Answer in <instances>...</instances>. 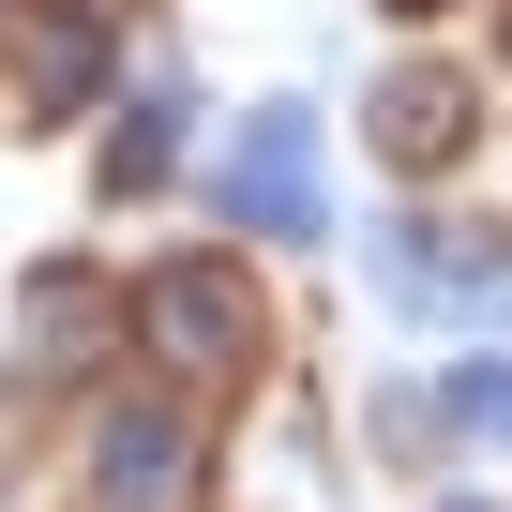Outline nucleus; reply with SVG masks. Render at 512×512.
I'll return each mask as SVG.
<instances>
[{"mask_svg": "<svg viewBox=\"0 0 512 512\" xmlns=\"http://www.w3.org/2000/svg\"><path fill=\"white\" fill-rule=\"evenodd\" d=\"M226 211H256L272 241H317V181H302V106H272L241 136V166H226Z\"/></svg>", "mask_w": 512, "mask_h": 512, "instance_id": "nucleus-1", "label": "nucleus"}, {"mask_svg": "<svg viewBox=\"0 0 512 512\" xmlns=\"http://www.w3.org/2000/svg\"><path fill=\"white\" fill-rule=\"evenodd\" d=\"M151 332H166L181 362H226V347H241V317H226V272H166V287H151Z\"/></svg>", "mask_w": 512, "mask_h": 512, "instance_id": "nucleus-2", "label": "nucleus"}, {"mask_svg": "<svg viewBox=\"0 0 512 512\" xmlns=\"http://www.w3.org/2000/svg\"><path fill=\"white\" fill-rule=\"evenodd\" d=\"M166 482H181V437H166V422L136 407V422L106 437V497H166Z\"/></svg>", "mask_w": 512, "mask_h": 512, "instance_id": "nucleus-3", "label": "nucleus"}, {"mask_svg": "<svg viewBox=\"0 0 512 512\" xmlns=\"http://www.w3.org/2000/svg\"><path fill=\"white\" fill-rule=\"evenodd\" d=\"M452 422H482V437H512V377H467V392H452Z\"/></svg>", "mask_w": 512, "mask_h": 512, "instance_id": "nucleus-4", "label": "nucleus"}]
</instances>
